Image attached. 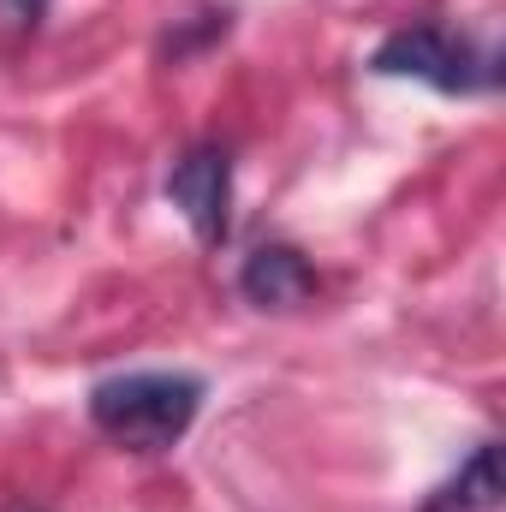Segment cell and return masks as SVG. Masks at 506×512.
Segmentation results:
<instances>
[{
    "label": "cell",
    "mask_w": 506,
    "mask_h": 512,
    "mask_svg": "<svg viewBox=\"0 0 506 512\" xmlns=\"http://www.w3.org/2000/svg\"><path fill=\"white\" fill-rule=\"evenodd\" d=\"M203 393L209 387L191 370H126L90 387V423L126 453H173L191 435Z\"/></svg>",
    "instance_id": "1"
},
{
    "label": "cell",
    "mask_w": 506,
    "mask_h": 512,
    "mask_svg": "<svg viewBox=\"0 0 506 512\" xmlns=\"http://www.w3.org/2000/svg\"><path fill=\"white\" fill-rule=\"evenodd\" d=\"M370 72L376 78H417V84H429L441 96H489V90H501V54L471 42L465 30L435 24V18L381 36L376 54H370Z\"/></svg>",
    "instance_id": "2"
},
{
    "label": "cell",
    "mask_w": 506,
    "mask_h": 512,
    "mask_svg": "<svg viewBox=\"0 0 506 512\" xmlns=\"http://www.w3.org/2000/svg\"><path fill=\"white\" fill-rule=\"evenodd\" d=\"M167 203L191 221L197 245H227L233 233V149L227 143H191L167 167Z\"/></svg>",
    "instance_id": "3"
},
{
    "label": "cell",
    "mask_w": 506,
    "mask_h": 512,
    "mask_svg": "<svg viewBox=\"0 0 506 512\" xmlns=\"http://www.w3.org/2000/svg\"><path fill=\"white\" fill-rule=\"evenodd\" d=\"M316 286H322V280H316L310 256L298 251V245H280V239L256 245V251L239 262V298L256 304V310H268V316H286V310L310 304Z\"/></svg>",
    "instance_id": "4"
},
{
    "label": "cell",
    "mask_w": 506,
    "mask_h": 512,
    "mask_svg": "<svg viewBox=\"0 0 506 512\" xmlns=\"http://www.w3.org/2000/svg\"><path fill=\"white\" fill-rule=\"evenodd\" d=\"M423 512H506L501 489V441H477L471 459L429 495Z\"/></svg>",
    "instance_id": "5"
},
{
    "label": "cell",
    "mask_w": 506,
    "mask_h": 512,
    "mask_svg": "<svg viewBox=\"0 0 506 512\" xmlns=\"http://www.w3.org/2000/svg\"><path fill=\"white\" fill-rule=\"evenodd\" d=\"M233 30V6H203V12H191V18H179L167 36H161V60L167 66H179V60H191L197 48H209V42H221Z\"/></svg>",
    "instance_id": "6"
},
{
    "label": "cell",
    "mask_w": 506,
    "mask_h": 512,
    "mask_svg": "<svg viewBox=\"0 0 506 512\" xmlns=\"http://www.w3.org/2000/svg\"><path fill=\"white\" fill-rule=\"evenodd\" d=\"M48 6H54V0H0V30H18V36H30V30L48 18Z\"/></svg>",
    "instance_id": "7"
},
{
    "label": "cell",
    "mask_w": 506,
    "mask_h": 512,
    "mask_svg": "<svg viewBox=\"0 0 506 512\" xmlns=\"http://www.w3.org/2000/svg\"><path fill=\"white\" fill-rule=\"evenodd\" d=\"M12 512H30V507H12Z\"/></svg>",
    "instance_id": "8"
}]
</instances>
